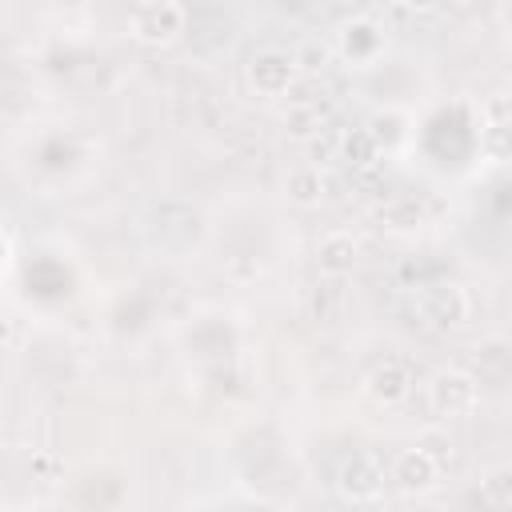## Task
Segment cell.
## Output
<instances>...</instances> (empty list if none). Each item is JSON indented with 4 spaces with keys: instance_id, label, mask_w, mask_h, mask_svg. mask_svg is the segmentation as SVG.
<instances>
[{
    "instance_id": "obj_1",
    "label": "cell",
    "mask_w": 512,
    "mask_h": 512,
    "mask_svg": "<svg viewBox=\"0 0 512 512\" xmlns=\"http://www.w3.org/2000/svg\"><path fill=\"white\" fill-rule=\"evenodd\" d=\"M188 32V8L180 0H144L128 12V36L144 48H168Z\"/></svg>"
},
{
    "instance_id": "obj_2",
    "label": "cell",
    "mask_w": 512,
    "mask_h": 512,
    "mask_svg": "<svg viewBox=\"0 0 512 512\" xmlns=\"http://www.w3.org/2000/svg\"><path fill=\"white\" fill-rule=\"evenodd\" d=\"M416 312L432 332H456L472 316V296L456 280H428L416 284Z\"/></svg>"
},
{
    "instance_id": "obj_3",
    "label": "cell",
    "mask_w": 512,
    "mask_h": 512,
    "mask_svg": "<svg viewBox=\"0 0 512 512\" xmlns=\"http://www.w3.org/2000/svg\"><path fill=\"white\" fill-rule=\"evenodd\" d=\"M244 76H248V88L256 96H264V100H284L304 80L300 68H296V56L288 48H276V44L256 48L248 56V64H244Z\"/></svg>"
},
{
    "instance_id": "obj_4",
    "label": "cell",
    "mask_w": 512,
    "mask_h": 512,
    "mask_svg": "<svg viewBox=\"0 0 512 512\" xmlns=\"http://www.w3.org/2000/svg\"><path fill=\"white\" fill-rule=\"evenodd\" d=\"M424 400H428V412L436 420H456V416H468L476 412L480 404V380L464 368H440L428 376L424 384Z\"/></svg>"
},
{
    "instance_id": "obj_5",
    "label": "cell",
    "mask_w": 512,
    "mask_h": 512,
    "mask_svg": "<svg viewBox=\"0 0 512 512\" xmlns=\"http://www.w3.org/2000/svg\"><path fill=\"white\" fill-rule=\"evenodd\" d=\"M332 48H336V60L348 64V68H372L384 52H388V28L376 20V16H352L336 28L332 36Z\"/></svg>"
},
{
    "instance_id": "obj_6",
    "label": "cell",
    "mask_w": 512,
    "mask_h": 512,
    "mask_svg": "<svg viewBox=\"0 0 512 512\" xmlns=\"http://www.w3.org/2000/svg\"><path fill=\"white\" fill-rule=\"evenodd\" d=\"M336 492L348 504H372L384 496V468L368 452H352L336 464Z\"/></svg>"
},
{
    "instance_id": "obj_7",
    "label": "cell",
    "mask_w": 512,
    "mask_h": 512,
    "mask_svg": "<svg viewBox=\"0 0 512 512\" xmlns=\"http://www.w3.org/2000/svg\"><path fill=\"white\" fill-rule=\"evenodd\" d=\"M440 476H444V468H440L420 444L400 448V452L392 456V464H388V480H392L404 496H428V492L440 484Z\"/></svg>"
},
{
    "instance_id": "obj_8",
    "label": "cell",
    "mask_w": 512,
    "mask_h": 512,
    "mask_svg": "<svg viewBox=\"0 0 512 512\" xmlns=\"http://www.w3.org/2000/svg\"><path fill=\"white\" fill-rule=\"evenodd\" d=\"M360 264V240L348 228H332L316 240V272L324 280H344Z\"/></svg>"
},
{
    "instance_id": "obj_9",
    "label": "cell",
    "mask_w": 512,
    "mask_h": 512,
    "mask_svg": "<svg viewBox=\"0 0 512 512\" xmlns=\"http://www.w3.org/2000/svg\"><path fill=\"white\" fill-rule=\"evenodd\" d=\"M364 392H368V400L380 404V408H400V404H408V396H412V372H408L400 360H384V364H376V368L364 376Z\"/></svg>"
},
{
    "instance_id": "obj_10",
    "label": "cell",
    "mask_w": 512,
    "mask_h": 512,
    "mask_svg": "<svg viewBox=\"0 0 512 512\" xmlns=\"http://www.w3.org/2000/svg\"><path fill=\"white\" fill-rule=\"evenodd\" d=\"M364 128H368V136L376 140L380 156H392V152H400V148L412 140V116H408L404 108H396V104L376 108Z\"/></svg>"
},
{
    "instance_id": "obj_11",
    "label": "cell",
    "mask_w": 512,
    "mask_h": 512,
    "mask_svg": "<svg viewBox=\"0 0 512 512\" xmlns=\"http://www.w3.org/2000/svg\"><path fill=\"white\" fill-rule=\"evenodd\" d=\"M324 196H328V176H324V168H316V164H296V168H288V176H284V200L288 204H296V208H320L324 204Z\"/></svg>"
},
{
    "instance_id": "obj_12",
    "label": "cell",
    "mask_w": 512,
    "mask_h": 512,
    "mask_svg": "<svg viewBox=\"0 0 512 512\" xmlns=\"http://www.w3.org/2000/svg\"><path fill=\"white\" fill-rule=\"evenodd\" d=\"M476 152L488 168H512V120H484Z\"/></svg>"
},
{
    "instance_id": "obj_13",
    "label": "cell",
    "mask_w": 512,
    "mask_h": 512,
    "mask_svg": "<svg viewBox=\"0 0 512 512\" xmlns=\"http://www.w3.org/2000/svg\"><path fill=\"white\" fill-rule=\"evenodd\" d=\"M376 216H380L384 232L412 236V232H420V224H424V204H420L416 196H392Z\"/></svg>"
},
{
    "instance_id": "obj_14",
    "label": "cell",
    "mask_w": 512,
    "mask_h": 512,
    "mask_svg": "<svg viewBox=\"0 0 512 512\" xmlns=\"http://www.w3.org/2000/svg\"><path fill=\"white\" fill-rule=\"evenodd\" d=\"M476 492L492 512H512V464H488L476 480Z\"/></svg>"
},
{
    "instance_id": "obj_15",
    "label": "cell",
    "mask_w": 512,
    "mask_h": 512,
    "mask_svg": "<svg viewBox=\"0 0 512 512\" xmlns=\"http://www.w3.org/2000/svg\"><path fill=\"white\" fill-rule=\"evenodd\" d=\"M340 160L352 164V168H372V164H380L384 156H380L376 140L368 136V128L360 124V128H344V132H340Z\"/></svg>"
},
{
    "instance_id": "obj_16",
    "label": "cell",
    "mask_w": 512,
    "mask_h": 512,
    "mask_svg": "<svg viewBox=\"0 0 512 512\" xmlns=\"http://www.w3.org/2000/svg\"><path fill=\"white\" fill-rule=\"evenodd\" d=\"M292 56H296V68H300L304 80H316L328 64H336V48H332V40H320V36L300 40V44L292 48Z\"/></svg>"
},
{
    "instance_id": "obj_17",
    "label": "cell",
    "mask_w": 512,
    "mask_h": 512,
    "mask_svg": "<svg viewBox=\"0 0 512 512\" xmlns=\"http://www.w3.org/2000/svg\"><path fill=\"white\" fill-rule=\"evenodd\" d=\"M284 124H288V132H292V136H300V140H312L320 128H328V124H324V108H320V104H292Z\"/></svg>"
},
{
    "instance_id": "obj_18",
    "label": "cell",
    "mask_w": 512,
    "mask_h": 512,
    "mask_svg": "<svg viewBox=\"0 0 512 512\" xmlns=\"http://www.w3.org/2000/svg\"><path fill=\"white\" fill-rule=\"evenodd\" d=\"M304 148H308V164L316 168L340 160V128H320L312 140H304Z\"/></svg>"
},
{
    "instance_id": "obj_19",
    "label": "cell",
    "mask_w": 512,
    "mask_h": 512,
    "mask_svg": "<svg viewBox=\"0 0 512 512\" xmlns=\"http://www.w3.org/2000/svg\"><path fill=\"white\" fill-rule=\"evenodd\" d=\"M416 444H420V448H424V452H428V456H432L440 468H448V464H452V452H456V444H452V440H448L440 428H428V432H424Z\"/></svg>"
},
{
    "instance_id": "obj_20",
    "label": "cell",
    "mask_w": 512,
    "mask_h": 512,
    "mask_svg": "<svg viewBox=\"0 0 512 512\" xmlns=\"http://www.w3.org/2000/svg\"><path fill=\"white\" fill-rule=\"evenodd\" d=\"M480 112H484V120H512V96L508 92H492V96H484Z\"/></svg>"
},
{
    "instance_id": "obj_21",
    "label": "cell",
    "mask_w": 512,
    "mask_h": 512,
    "mask_svg": "<svg viewBox=\"0 0 512 512\" xmlns=\"http://www.w3.org/2000/svg\"><path fill=\"white\" fill-rule=\"evenodd\" d=\"M492 16H496V28H500V32H504V36L512 40V0H500Z\"/></svg>"
},
{
    "instance_id": "obj_22",
    "label": "cell",
    "mask_w": 512,
    "mask_h": 512,
    "mask_svg": "<svg viewBox=\"0 0 512 512\" xmlns=\"http://www.w3.org/2000/svg\"><path fill=\"white\" fill-rule=\"evenodd\" d=\"M12 228H4V272H12Z\"/></svg>"
}]
</instances>
